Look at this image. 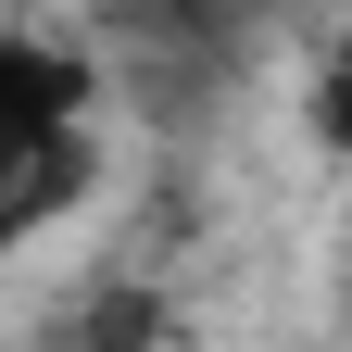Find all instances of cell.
Masks as SVG:
<instances>
[{"instance_id": "6da1fadb", "label": "cell", "mask_w": 352, "mask_h": 352, "mask_svg": "<svg viewBox=\"0 0 352 352\" xmlns=\"http://www.w3.org/2000/svg\"><path fill=\"white\" fill-rule=\"evenodd\" d=\"M88 189V63L51 38H0V264Z\"/></svg>"}]
</instances>
